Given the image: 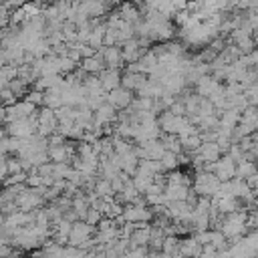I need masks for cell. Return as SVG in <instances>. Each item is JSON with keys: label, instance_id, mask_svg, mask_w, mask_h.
<instances>
[{"label": "cell", "instance_id": "cell-25", "mask_svg": "<svg viewBox=\"0 0 258 258\" xmlns=\"http://www.w3.org/2000/svg\"><path fill=\"white\" fill-rule=\"evenodd\" d=\"M109 2H113V4H125V2H129V0H109Z\"/></svg>", "mask_w": 258, "mask_h": 258}, {"label": "cell", "instance_id": "cell-26", "mask_svg": "<svg viewBox=\"0 0 258 258\" xmlns=\"http://www.w3.org/2000/svg\"><path fill=\"white\" fill-rule=\"evenodd\" d=\"M2 38H4V30L0 28V40H2Z\"/></svg>", "mask_w": 258, "mask_h": 258}, {"label": "cell", "instance_id": "cell-22", "mask_svg": "<svg viewBox=\"0 0 258 258\" xmlns=\"http://www.w3.org/2000/svg\"><path fill=\"white\" fill-rule=\"evenodd\" d=\"M26 0H0V4H4L6 8H20Z\"/></svg>", "mask_w": 258, "mask_h": 258}, {"label": "cell", "instance_id": "cell-18", "mask_svg": "<svg viewBox=\"0 0 258 258\" xmlns=\"http://www.w3.org/2000/svg\"><path fill=\"white\" fill-rule=\"evenodd\" d=\"M202 244L198 242V238L196 240H185V242H181V246H179V252L183 254V256H187V258H200V254H202Z\"/></svg>", "mask_w": 258, "mask_h": 258}, {"label": "cell", "instance_id": "cell-27", "mask_svg": "<svg viewBox=\"0 0 258 258\" xmlns=\"http://www.w3.org/2000/svg\"><path fill=\"white\" fill-rule=\"evenodd\" d=\"M256 145H258V137H256Z\"/></svg>", "mask_w": 258, "mask_h": 258}, {"label": "cell", "instance_id": "cell-4", "mask_svg": "<svg viewBox=\"0 0 258 258\" xmlns=\"http://www.w3.org/2000/svg\"><path fill=\"white\" fill-rule=\"evenodd\" d=\"M222 149H220V145L216 143V141H204L202 145H200V149L194 153L196 155V159L200 161V163H204V167L208 169L212 163H216L220 157H222Z\"/></svg>", "mask_w": 258, "mask_h": 258}, {"label": "cell", "instance_id": "cell-3", "mask_svg": "<svg viewBox=\"0 0 258 258\" xmlns=\"http://www.w3.org/2000/svg\"><path fill=\"white\" fill-rule=\"evenodd\" d=\"M208 171H212L222 183H224V181H230V179L236 177V161H234L230 155H222L216 163H212V165L208 167Z\"/></svg>", "mask_w": 258, "mask_h": 258}, {"label": "cell", "instance_id": "cell-16", "mask_svg": "<svg viewBox=\"0 0 258 258\" xmlns=\"http://www.w3.org/2000/svg\"><path fill=\"white\" fill-rule=\"evenodd\" d=\"M103 58H101V54H95V56H89V58H83V62H81V71H85L87 75H97V73H101L103 71Z\"/></svg>", "mask_w": 258, "mask_h": 258}, {"label": "cell", "instance_id": "cell-8", "mask_svg": "<svg viewBox=\"0 0 258 258\" xmlns=\"http://www.w3.org/2000/svg\"><path fill=\"white\" fill-rule=\"evenodd\" d=\"M123 218H125L129 224H137V222L149 220V218H151V212H149L145 206H141V204H131V206H127V208L123 210Z\"/></svg>", "mask_w": 258, "mask_h": 258}, {"label": "cell", "instance_id": "cell-15", "mask_svg": "<svg viewBox=\"0 0 258 258\" xmlns=\"http://www.w3.org/2000/svg\"><path fill=\"white\" fill-rule=\"evenodd\" d=\"M254 173H258V163L256 161L244 159V161L236 163V177L238 179H250Z\"/></svg>", "mask_w": 258, "mask_h": 258}, {"label": "cell", "instance_id": "cell-24", "mask_svg": "<svg viewBox=\"0 0 258 258\" xmlns=\"http://www.w3.org/2000/svg\"><path fill=\"white\" fill-rule=\"evenodd\" d=\"M248 58H250V62H252V64H256V67H258V46L248 54Z\"/></svg>", "mask_w": 258, "mask_h": 258}, {"label": "cell", "instance_id": "cell-17", "mask_svg": "<svg viewBox=\"0 0 258 258\" xmlns=\"http://www.w3.org/2000/svg\"><path fill=\"white\" fill-rule=\"evenodd\" d=\"M85 12L89 18H99L107 12V0H93V2H83Z\"/></svg>", "mask_w": 258, "mask_h": 258}, {"label": "cell", "instance_id": "cell-23", "mask_svg": "<svg viewBox=\"0 0 258 258\" xmlns=\"http://www.w3.org/2000/svg\"><path fill=\"white\" fill-rule=\"evenodd\" d=\"M248 181V185H250V189L254 191V194H258V173H254L250 179H246Z\"/></svg>", "mask_w": 258, "mask_h": 258}, {"label": "cell", "instance_id": "cell-10", "mask_svg": "<svg viewBox=\"0 0 258 258\" xmlns=\"http://www.w3.org/2000/svg\"><path fill=\"white\" fill-rule=\"evenodd\" d=\"M99 81H101L103 91L111 93L113 89L121 87V75H119V69H103V71L99 73Z\"/></svg>", "mask_w": 258, "mask_h": 258}, {"label": "cell", "instance_id": "cell-21", "mask_svg": "<svg viewBox=\"0 0 258 258\" xmlns=\"http://www.w3.org/2000/svg\"><path fill=\"white\" fill-rule=\"evenodd\" d=\"M26 101H28V103H32L34 107H36V105H44V91H38V89L30 91V93H28V97H26Z\"/></svg>", "mask_w": 258, "mask_h": 258}, {"label": "cell", "instance_id": "cell-19", "mask_svg": "<svg viewBox=\"0 0 258 258\" xmlns=\"http://www.w3.org/2000/svg\"><path fill=\"white\" fill-rule=\"evenodd\" d=\"M159 163H161L163 171H173V169L177 167V163H179V155L173 153V151H165V153L161 155Z\"/></svg>", "mask_w": 258, "mask_h": 258}, {"label": "cell", "instance_id": "cell-2", "mask_svg": "<svg viewBox=\"0 0 258 258\" xmlns=\"http://www.w3.org/2000/svg\"><path fill=\"white\" fill-rule=\"evenodd\" d=\"M220 185H222V181H220L212 171L200 169V171L196 173V179H194L191 189H194V194H198L200 198H212V196L218 194Z\"/></svg>", "mask_w": 258, "mask_h": 258}, {"label": "cell", "instance_id": "cell-11", "mask_svg": "<svg viewBox=\"0 0 258 258\" xmlns=\"http://www.w3.org/2000/svg\"><path fill=\"white\" fill-rule=\"evenodd\" d=\"M147 77L145 75H141V73H133V71H127L123 77H121V87H125V89H129V91H141L145 85H147Z\"/></svg>", "mask_w": 258, "mask_h": 258}, {"label": "cell", "instance_id": "cell-20", "mask_svg": "<svg viewBox=\"0 0 258 258\" xmlns=\"http://www.w3.org/2000/svg\"><path fill=\"white\" fill-rule=\"evenodd\" d=\"M149 238H151V236H149V230H147V228H141V230L133 232V244H135V246L147 244V240H149Z\"/></svg>", "mask_w": 258, "mask_h": 258}, {"label": "cell", "instance_id": "cell-5", "mask_svg": "<svg viewBox=\"0 0 258 258\" xmlns=\"http://www.w3.org/2000/svg\"><path fill=\"white\" fill-rule=\"evenodd\" d=\"M133 99H135L133 97V91H129L125 87H117V89H113L107 95V103L113 105L115 109H127V107H131Z\"/></svg>", "mask_w": 258, "mask_h": 258}, {"label": "cell", "instance_id": "cell-7", "mask_svg": "<svg viewBox=\"0 0 258 258\" xmlns=\"http://www.w3.org/2000/svg\"><path fill=\"white\" fill-rule=\"evenodd\" d=\"M212 206L218 210V214L228 216V214L240 210V200H236V198H232V196H216L214 202H212Z\"/></svg>", "mask_w": 258, "mask_h": 258}, {"label": "cell", "instance_id": "cell-12", "mask_svg": "<svg viewBox=\"0 0 258 258\" xmlns=\"http://www.w3.org/2000/svg\"><path fill=\"white\" fill-rule=\"evenodd\" d=\"M115 14H117L121 20L131 22V24H135V22H139V20H141V10H139V6L131 4V2L119 4V8L115 10Z\"/></svg>", "mask_w": 258, "mask_h": 258}, {"label": "cell", "instance_id": "cell-13", "mask_svg": "<svg viewBox=\"0 0 258 258\" xmlns=\"http://www.w3.org/2000/svg\"><path fill=\"white\" fill-rule=\"evenodd\" d=\"M89 236H91V224H81V222H77V224H73V228H71L69 240H71L73 244H81V242H87Z\"/></svg>", "mask_w": 258, "mask_h": 258}, {"label": "cell", "instance_id": "cell-14", "mask_svg": "<svg viewBox=\"0 0 258 258\" xmlns=\"http://www.w3.org/2000/svg\"><path fill=\"white\" fill-rule=\"evenodd\" d=\"M71 155H73V151H71V147L69 145H54V147H48V159L52 161V163H67L69 159H71Z\"/></svg>", "mask_w": 258, "mask_h": 258}, {"label": "cell", "instance_id": "cell-6", "mask_svg": "<svg viewBox=\"0 0 258 258\" xmlns=\"http://www.w3.org/2000/svg\"><path fill=\"white\" fill-rule=\"evenodd\" d=\"M196 87H198V95L204 97V99H212L216 93H220V91L224 89V87L220 85V81H216V79L210 77V75L202 77V79L196 83Z\"/></svg>", "mask_w": 258, "mask_h": 258}, {"label": "cell", "instance_id": "cell-1", "mask_svg": "<svg viewBox=\"0 0 258 258\" xmlns=\"http://www.w3.org/2000/svg\"><path fill=\"white\" fill-rule=\"evenodd\" d=\"M246 230H248V214L246 212H240V210L224 216V220L220 222V232L228 240H236V238L244 236Z\"/></svg>", "mask_w": 258, "mask_h": 258}, {"label": "cell", "instance_id": "cell-9", "mask_svg": "<svg viewBox=\"0 0 258 258\" xmlns=\"http://www.w3.org/2000/svg\"><path fill=\"white\" fill-rule=\"evenodd\" d=\"M99 54H101V58H103V62L109 67V69H119L125 60H123V52H121V48H117V46H103L101 50H99Z\"/></svg>", "mask_w": 258, "mask_h": 258}]
</instances>
